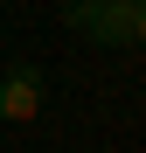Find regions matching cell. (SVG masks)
I'll use <instances>...</instances> for the list:
<instances>
[{
    "label": "cell",
    "mask_w": 146,
    "mask_h": 153,
    "mask_svg": "<svg viewBox=\"0 0 146 153\" xmlns=\"http://www.w3.org/2000/svg\"><path fill=\"white\" fill-rule=\"evenodd\" d=\"M42 111V70L35 63H14L7 76H0V118L7 125H28Z\"/></svg>",
    "instance_id": "7a4b0ae2"
},
{
    "label": "cell",
    "mask_w": 146,
    "mask_h": 153,
    "mask_svg": "<svg viewBox=\"0 0 146 153\" xmlns=\"http://www.w3.org/2000/svg\"><path fill=\"white\" fill-rule=\"evenodd\" d=\"M132 49H146V0H132Z\"/></svg>",
    "instance_id": "3957f363"
},
{
    "label": "cell",
    "mask_w": 146,
    "mask_h": 153,
    "mask_svg": "<svg viewBox=\"0 0 146 153\" xmlns=\"http://www.w3.org/2000/svg\"><path fill=\"white\" fill-rule=\"evenodd\" d=\"M63 21L84 42H97V49H125L132 42V0H125V7H118V0H70Z\"/></svg>",
    "instance_id": "6da1fadb"
},
{
    "label": "cell",
    "mask_w": 146,
    "mask_h": 153,
    "mask_svg": "<svg viewBox=\"0 0 146 153\" xmlns=\"http://www.w3.org/2000/svg\"><path fill=\"white\" fill-rule=\"evenodd\" d=\"M118 7H125V0H118Z\"/></svg>",
    "instance_id": "277c9868"
}]
</instances>
